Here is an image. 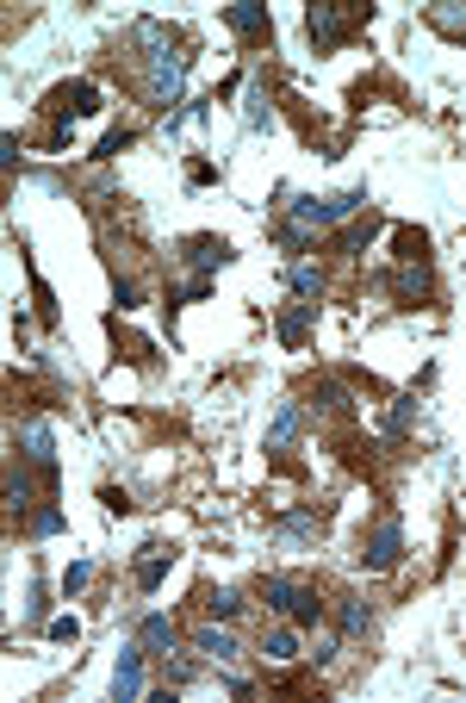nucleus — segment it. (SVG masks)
<instances>
[{
    "label": "nucleus",
    "instance_id": "1",
    "mask_svg": "<svg viewBox=\"0 0 466 703\" xmlns=\"http://www.w3.org/2000/svg\"><path fill=\"white\" fill-rule=\"evenodd\" d=\"M137 69H143V94H150V106H174L181 100V75H187V63L174 56V38H168V25L162 19H143L137 25Z\"/></svg>",
    "mask_w": 466,
    "mask_h": 703
},
{
    "label": "nucleus",
    "instance_id": "9",
    "mask_svg": "<svg viewBox=\"0 0 466 703\" xmlns=\"http://www.w3.org/2000/svg\"><path fill=\"white\" fill-rule=\"evenodd\" d=\"M143 660H150V648L143 641H131V648H119V666H112V697L131 703L143 691Z\"/></svg>",
    "mask_w": 466,
    "mask_h": 703
},
{
    "label": "nucleus",
    "instance_id": "7",
    "mask_svg": "<svg viewBox=\"0 0 466 703\" xmlns=\"http://www.w3.org/2000/svg\"><path fill=\"white\" fill-rule=\"evenodd\" d=\"M373 287H380V293H392L398 305H435V274H429V262H398L392 274H380V280H373Z\"/></svg>",
    "mask_w": 466,
    "mask_h": 703
},
{
    "label": "nucleus",
    "instance_id": "20",
    "mask_svg": "<svg viewBox=\"0 0 466 703\" xmlns=\"http://www.w3.org/2000/svg\"><path fill=\"white\" fill-rule=\"evenodd\" d=\"M286 280H293V293H299L305 305L324 299V268H317V262H293V274H286Z\"/></svg>",
    "mask_w": 466,
    "mask_h": 703
},
{
    "label": "nucleus",
    "instance_id": "25",
    "mask_svg": "<svg viewBox=\"0 0 466 703\" xmlns=\"http://www.w3.org/2000/svg\"><path fill=\"white\" fill-rule=\"evenodd\" d=\"M25 529H32V536H56V529H63V511H56V504L44 498V504H38V511H32V517H25Z\"/></svg>",
    "mask_w": 466,
    "mask_h": 703
},
{
    "label": "nucleus",
    "instance_id": "22",
    "mask_svg": "<svg viewBox=\"0 0 466 703\" xmlns=\"http://www.w3.org/2000/svg\"><path fill=\"white\" fill-rule=\"evenodd\" d=\"M199 604H206V616H224V623H230V616L243 610V592H237V585H212V592H199Z\"/></svg>",
    "mask_w": 466,
    "mask_h": 703
},
{
    "label": "nucleus",
    "instance_id": "30",
    "mask_svg": "<svg viewBox=\"0 0 466 703\" xmlns=\"http://www.w3.org/2000/svg\"><path fill=\"white\" fill-rule=\"evenodd\" d=\"M119 150H131V131H125V125H119V131H106V144H100V162H112Z\"/></svg>",
    "mask_w": 466,
    "mask_h": 703
},
{
    "label": "nucleus",
    "instance_id": "8",
    "mask_svg": "<svg viewBox=\"0 0 466 703\" xmlns=\"http://www.w3.org/2000/svg\"><path fill=\"white\" fill-rule=\"evenodd\" d=\"M44 112H50L56 125H63V119H87V112H100V88L75 75V81H63V88H50V94H44Z\"/></svg>",
    "mask_w": 466,
    "mask_h": 703
},
{
    "label": "nucleus",
    "instance_id": "14",
    "mask_svg": "<svg viewBox=\"0 0 466 703\" xmlns=\"http://www.w3.org/2000/svg\"><path fill=\"white\" fill-rule=\"evenodd\" d=\"M193 654H206L212 666H230V660H237V635L206 623V629H193Z\"/></svg>",
    "mask_w": 466,
    "mask_h": 703
},
{
    "label": "nucleus",
    "instance_id": "5",
    "mask_svg": "<svg viewBox=\"0 0 466 703\" xmlns=\"http://www.w3.org/2000/svg\"><path fill=\"white\" fill-rule=\"evenodd\" d=\"M367 206V193L355 187V193H336V200H317V193H299L293 200V224H305V231H330V224H342V218H355Z\"/></svg>",
    "mask_w": 466,
    "mask_h": 703
},
{
    "label": "nucleus",
    "instance_id": "26",
    "mask_svg": "<svg viewBox=\"0 0 466 703\" xmlns=\"http://www.w3.org/2000/svg\"><path fill=\"white\" fill-rule=\"evenodd\" d=\"M94 585V560H69V573H63V592L75 598V592H87Z\"/></svg>",
    "mask_w": 466,
    "mask_h": 703
},
{
    "label": "nucleus",
    "instance_id": "24",
    "mask_svg": "<svg viewBox=\"0 0 466 703\" xmlns=\"http://www.w3.org/2000/svg\"><path fill=\"white\" fill-rule=\"evenodd\" d=\"M411 411H417V392H404V399H392V411L380 417V430H386V436H398L404 424H411Z\"/></svg>",
    "mask_w": 466,
    "mask_h": 703
},
{
    "label": "nucleus",
    "instance_id": "21",
    "mask_svg": "<svg viewBox=\"0 0 466 703\" xmlns=\"http://www.w3.org/2000/svg\"><path fill=\"white\" fill-rule=\"evenodd\" d=\"M392 249H398V262H429V237L417 231V224H398V231H392Z\"/></svg>",
    "mask_w": 466,
    "mask_h": 703
},
{
    "label": "nucleus",
    "instance_id": "10",
    "mask_svg": "<svg viewBox=\"0 0 466 703\" xmlns=\"http://www.w3.org/2000/svg\"><path fill=\"white\" fill-rule=\"evenodd\" d=\"M168 567H174V548H168V542H143V548H137V567H131L137 592H156V585L168 579Z\"/></svg>",
    "mask_w": 466,
    "mask_h": 703
},
{
    "label": "nucleus",
    "instance_id": "6",
    "mask_svg": "<svg viewBox=\"0 0 466 703\" xmlns=\"http://www.w3.org/2000/svg\"><path fill=\"white\" fill-rule=\"evenodd\" d=\"M19 448H25V467L56 492V430H50V417H25V424H19Z\"/></svg>",
    "mask_w": 466,
    "mask_h": 703
},
{
    "label": "nucleus",
    "instance_id": "18",
    "mask_svg": "<svg viewBox=\"0 0 466 703\" xmlns=\"http://www.w3.org/2000/svg\"><path fill=\"white\" fill-rule=\"evenodd\" d=\"M336 629L355 641V635H367L373 629V610H367V598H336Z\"/></svg>",
    "mask_w": 466,
    "mask_h": 703
},
{
    "label": "nucleus",
    "instance_id": "12",
    "mask_svg": "<svg viewBox=\"0 0 466 703\" xmlns=\"http://www.w3.org/2000/svg\"><path fill=\"white\" fill-rule=\"evenodd\" d=\"M311 324H317V305H305V299H293V305L274 318V330H280L286 349H305V343H311Z\"/></svg>",
    "mask_w": 466,
    "mask_h": 703
},
{
    "label": "nucleus",
    "instance_id": "23",
    "mask_svg": "<svg viewBox=\"0 0 466 703\" xmlns=\"http://www.w3.org/2000/svg\"><path fill=\"white\" fill-rule=\"evenodd\" d=\"M243 125L261 131L268 125V81H249V106H243Z\"/></svg>",
    "mask_w": 466,
    "mask_h": 703
},
{
    "label": "nucleus",
    "instance_id": "19",
    "mask_svg": "<svg viewBox=\"0 0 466 703\" xmlns=\"http://www.w3.org/2000/svg\"><path fill=\"white\" fill-rule=\"evenodd\" d=\"M317 529H324V511H317V504H305V511H280V536L305 542V536H317Z\"/></svg>",
    "mask_w": 466,
    "mask_h": 703
},
{
    "label": "nucleus",
    "instance_id": "2",
    "mask_svg": "<svg viewBox=\"0 0 466 703\" xmlns=\"http://www.w3.org/2000/svg\"><path fill=\"white\" fill-rule=\"evenodd\" d=\"M261 598H268L274 616H286V623H299V629H317V623H324V598H317L311 579L268 573V579H261Z\"/></svg>",
    "mask_w": 466,
    "mask_h": 703
},
{
    "label": "nucleus",
    "instance_id": "27",
    "mask_svg": "<svg viewBox=\"0 0 466 703\" xmlns=\"http://www.w3.org/2000/svg\"><path fill=\"white\" fill-rule=\"evenodd\" d=\"M373 231H380V224H373V218H367V224H348V231H342L336 243L348 249V256H355V249H367V243H373Z\"/></svg>",
    "mask_w": 466,
    "mask_h": 703
},
{
    "label": "nucleus",
    "instance_id": "16",
    "mask_svg": "<svg viewBox=\"0 0 466 703\" xmlns=\"http://www.w3.org/2000/svg\"><path fill=\"white\" fill-rule=\"evenodd\" d=\"M299 430H305V411L299 405H280L274 411V430H268V455H286V448L299 442Z\"/></svg>",
    "mask_w": 466,
    "mask_h": 703
},
{
    "label": "nucleus",
    "instance_id": "13",
    "mask_svg": "<svg viewBox=\"0 0 466 703\" xmlns=\"http://www.w3.org/2000/svg\"><path fill=\"white\" fill-rule=\"evenodd\" d=\"M224 25L237 38H268L274 25H268V7H261V0H237V7H224Z\"/></svg>",
    "mask_w": 466,
    "mask_h": 703
},
{
    "label": "nucleus",
    "instance_id": "29",
    "mask_svg": "<svg viewBox=\"0 0 466 703\" xmlns=\"http://www.w3.org/2000/svg\"><path fill=\"white\" fill-rule=\"evenodd\" d=\"M193 679H199L193 660H162V685H193Z\"/></svg>",
    "mask_w": 466,
    "mask_h": 703
},
{
    "label": "nucleus",
    "instance_id": "4",
    "mask_svg": "<svg viewBox=\"0 0 466 703\" xmlns=\"http://www.w3.org/2000/svg\"><path fill=\"white\" fill-rule=\"evenodd\" d=\"M404 560V523H398V511H380V523L361 536V567L367 573H392Z\"/></svg>",
    "mask_w": 466,
    "mask_h": 703
},
{
    "label": "nucleus",
    "instance_id": "15",
    "mask_svg": "<svg viewBox=\"0 0 466 703\" xmlns=\"http://www.w3.org/2000/svg\"><path fill=\"white\" fill-rule=\"evenodd\" d=\"M137 641L150 648V660H168V654H174V641H181V629H174V616H143Z\"/></svg>",
    "mask_w": 466,
    "mask_h": 703
},
{
    "label": "nucleus",
    "instance_id": "3",
    "mask_svg": "<svg viewBox=\"0 0 466 703\" xmlns=\"http://www.w3.org/2000/svg\"><path fill=\"white\" fill-rule=\"evenodd\" d=\"M373 7H361V0H311V13H305V32L317 50H336L348 32H361Z\"/></svg>",
    "mask_w": 466,
    "mask_h": 703
},
{
    "label": "nucleus",
    "instance_id": "28",
    "mask_svg": "<svg viewBox=\"0 0 466 703\" xmlns=\"http://www.w3.org/2000/svg\"><path fill=\"white\" fill-rule=\"evenodd\" d=\"M32 299H38V318H44V324H56V293L44 287V274H38V268H32Z\"/></svg>",
    "mask_w": 466,
    "mask_h": 703
},
{
    "label": "nucleus",
    "instance_id": "17",
    "mask_svg": "<svg viewBox=\"0 0 466 703\" xmlns=\"http://www.w3.org/2000/svg\"><path fill=\"white\" fill-rule=\"evenodd\" d=\"M261 654H268V660H299V623H286V616H280L274 629H261Z\"/></svg>",
    "mask_w": 466,
    "mask_h": 703
},
{
    "label": "nucleus",
    "instance_id": "31",
    "mask_svg": "<svg viewBox=\"0 0 466 703\" xmlns=\"http://www.w3.org/2000/svg\"><path fill=\"white\" fill-rule=\"evenodd\" d=\"M75 635H81L75 616H56V623H50V641H75Z\"/></svg>",
    "mask_w": 466,
    "mask_h": 703
},
{
    "label": "nucleus",
    "instance_id": "11",
    "mask_svg": "<svg viewBox=\"0 0 466 703\" xmlns=\"http://www.w3.org/2000/svg\"><path fill=\"white\" fill-rule=\"evenodd\" d=\"M181 262H193L199 274H212V268H224V262H230V243H224V237H212V231L181 237Z\"/></svg>",
    "mask_w": 466,
    "mask_h": 703
},
{
    "label": "nucleus",
    "instance_id": "32",
    "mask_svg": "<svg viewBox=\"0 0 466 703\" xmlns=\"http://www.w3.org/2000/svg\"><path fill=\"white\" fill-rule=\"evenodd\" d=\"M112 299H119V312H131V305H137V280H119V287H112Z\"/></svg>",
    "mask_w": 466,
    "mask_h": 703
}]
</instances>
